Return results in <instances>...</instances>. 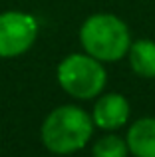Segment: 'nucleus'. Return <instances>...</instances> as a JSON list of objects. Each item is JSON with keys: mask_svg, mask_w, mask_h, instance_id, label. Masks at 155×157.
<instances>
[{"mask_svg": "<svg viewBox=\"0 0 155 157\" xmlns=\"http://www.w3.org/2000/svg\"><path fill=\"white\" fill-rule=\"evenodd\" d=\"M129 64L141 78H155V42L137 40L129 46Z\"/></svg>", "mask_w": 155, "mask_h": 157, "instance_id": "obj_7", "label": "nucleus"}, {"mask_svg": "<svg viewBox=\"0 0 155 157\" xmlns=\"http://www.w3.org/2000/svg\"><path fill=\"white\" fill-rule=\"evenodd\" d=\"M81 46L89 56L101 62H117L129 50L127 26L113 14H93L81 24Z\"/></svg>", "mask_w": 155, "mask_h": 157, "instance_id": "obj_2", "label": "nucleus"}, {"mask_svg": "<svg viewBox=\"0 0 155 157\" xmlns=\"http://www.w3.org/2000/svg\"><path fill=\"white\" fill-rule=\"evenodd\" d=\"M129 117V104L119 94H105L93 107V123L101 129H117Z\"/></svg>", "mask_w": 155, "mask_h": 157, "instance_id": "obj_5", "label": "nucleus"}, {"mask_svg": "<svg viewBox=\"0 0 155 157\" xmlns=\"http://www.w3.org/2000/svg\"><path fill=\"white\" fill-rule=\"evenodd\" d=\"M127 141L117 135H105L93 145V157H127Z\"/></svg>", "mask_w": 155, "mask_h": 157, "instance_id": "obj_8", "label": "nucleus"}, {"mask_svg": "<svg viewBox=\"0 0 155 157\" xmlns=\"http://www.w3.org/2000/svg\"><path fill=\"white\" fill-rule=\"evenodd\" d=\"M58 82L70 96L89 100L105 86V70L93 56L70 54L58 66Z\"/></svg>", "mask_w": 155, "mask_h": 157, "instance_id": "obj_3", "label": "nucleus"}, {"mask_svg": "<svg viewBox=\"0 0 155 157\" xmlns=\"http://www.w3.org/2000/svg\"><path fill=\"white\" fill-rule=\"evenodd\" d=\"M93 119L76 105L56 107L42 125V143L52 153L66 155L81 149L89 141Z\"/></svg>", "mask_w": 155, "mask_h": 157, "instance_id": "obj_1", "label": "nucleus"}, {"mask_svg": "<svg viewBox=\"0 0 155 157\" xmlns=\"http://www.w3.org/2000/svg\"><path fill=\"white\" fill-rule=\"evenodd\" d=\"M38 34V22L24 12L0 14V58L20 56L34 44Z\"/></svg>", "mask_w": 155, "mask_h": 157, "instance_id": "obj_4", "label": "nucleus"}, {"mask_svg": "<svg viewBox=\"0 0 155 157\" xmlns=\"http://www.w3.org/2000/svg\"><path fill=\"white\" fill-rule=\"evenodd\" d=\"M127 147L135 157H155V117L137 119L129 127Z\"/></svg>", "mask_w": 155, "mask_h": 157, "instance_id": "obj_6", "label": "nucleus"}]
</instances>
